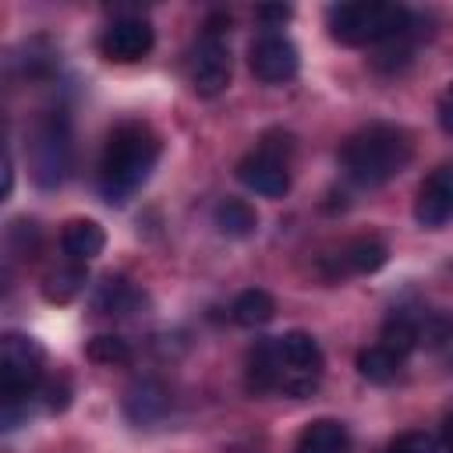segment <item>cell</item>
I'll use <instances>...</instances> for the list:
<instances>
[{
  "label": "cell",
  "instance_id": "603a6c76",
  "mask_svg": "<svg viewBox=\"0 0 453 453\" xmlns=\"http://www.w3.org/2000/svg\"><path fill=\"white\" fill-rule=\"evenodd\" d=\"M85 354H88V361H96V365H127V361H131V347H127V340L117 336V333H99V336H92V340L85 343Z\"/></svg>",
  "mask_w": 453,
  "mask_h": 453
},
{
  "label": "cell",
  "instance_id": "5b68a950",
  "mask_svg": "<svg viewBox=\"0 0 453 453\" xmlns=\"http://www.w3.org/2000/svg\"><path fill=\"white\" fill-rule=\"evenodd\" d=\"M290 152L294 138L283 131H269L258 149L237 163V180L262 198H283L290 191Z\"/></svg>",
  "mask_w": 453,
  "mask_h": 453
},
{
  "label": "cell",
  "instance_id": "8992f818",
  "mask_svg": "<svg viewBox=\"0 0 453 453\" xmlns=\"http://www.w3.org/2000/svg\"><path fill=\"white\" fill-rule=\"evenodd\" d=\"M276 354H280V389L276 393H283L290 400L311 396L319 389L322 368H326L319 340L304 329H290V333L276 336Z\"/></svg>",
  "mask_w": 453,
  "mask_h": 453
},
{
  "label": "cell",
  "instance_id": "8fae6325",
  "mask_svg": "<svg viewBox=\"0 0 453 453\" xmlns=\"http://www.w3.org/2000/svg\"><path fill=\"white\" fill-rule=\"evenodd\" d=\"M414 219L428 230H439L453 219V163H442L425 177L414 198Z\"/></svg>",
  "mask_w": 453,
  "mask_h": 453
},
{
  "label": "cell",
  "instance_id": "7c38bea8",
  "mask_svg": "<svg viewBox=\"0 0 453 453\" xmlns=\"http://www.w3.org/2000/svg\"><path fill=\"white\" fill-rule=\"evenodd\" d=\"M120 411L131 425H156L166 411H170V389L152 379V375H142L134 379L127 389H124V400H120Z\"/></svg>",
  "mask_w": 453,
  "mask_h": 453
},
{
  "label": "cell",
  "instance_id": "83f0119b",
  "mask_svg": "<svg viewBox=\"0 0 453 453\" xmlns=\"http://www.w3.org/2000/svg\"><path fill=\"white\" fill-rule=\"evenodd\" d=\"M262 21H287L290 18V7H258L255 11Z\"/></svg>",
  "mask_w": 453,
  "mask_h": 453
},
{
  "label": "cell",
  "instance_id": "5bb4252c",
  "mask_svg": "<svg viewBox=\"0 0 453 453\" xmlns=\"http://www.w3.org/2000/svg\"><path fill=\"white\" fill-rule=\"evenodd\" d=\"M244 389L251 396H265L280 389V354H276V336L258 340L248 357H244Z\"/></svg>",
  "mask_w": 453,
  "mask_h": 453
},
{
  "label": "cell",
  "instance_id": "4316f807",
  "mask_svg": "<svg viewBox=\"0 0 453 453\" xmlns=\"http://www.w3.org/2000/svg\"><path fill=\"white\" fill-rule=\"evenodd\" d=\"M435 117H439V127H442L446 134H453V85L439 96V110H435Z\"/></svg>",
  "mask_w": 453,
  "mask_h": 453
},
{
  "label": "cell",
  "instance_id": "7402d4cb",
  "mask_svg": "<svg viewBox=\"0 0 453 453\" xmlns=\"http://www.w3.org/2000/svg\"><path fill=\"white\" fill-rule=\"evenodd\" d=\"M138 301H142V294L127 280H113V276H106L99 283V294H96V308L110 311V315H127Z\"/></svg>",
  "mask_w": 453,
  "mask_h": 453
},
{
  "label": "cell",
  "instance_id": "9c48e42d",
  "mask_svg": "<svg viewBox=\"0 0 453 453\" xmlns=\"http://www.w3.org/2000/svg\"><path fill=\"white\" fill-rule=\"evenodd\" d=\"M156 42V32L145 18H134V14H124V18H113L103 35H99V53L113 64H134L142 57H149Z\"/></svg>",
  "mask_w": 453,
  "mask_h": 453
},
{
  "label": "cell",
  "instance_id": "d6986e66",
  "mask_svg": "<svg viewBox=\"0 0 453 453\" xmlns=\"http://www.w3.org/2000/svg\"><path fill=\"white\" fill-rule=\"evenodd\" d=\"M85 280H88L85 265L67 262V265L46 273V280H42V297H46L50 304H71V301L85 290Z\"/></svg>",
  "mask_w": 453,
  "mask_h": 453
},
{
  "label": "cell",
  "instance_id": "2e32d148",
  "mask_svg": "<svg viewBox=\"0 0 453 453\" xmlns=\"http://www.w3.org/2000/svg\"><path fill=\"white\" fill-rule=\"evenodd\" d=\"M347 449H350V435L347 425L336 418H319L304 425L294 442V453H347Z\"/></svg>",
  "mask_w": 453,
  "mask_h": 453
},
{
  "label": "cell",
  "instance_id": "6da1fadb",
  "mask_svg": "<svg viewBox=\"0 0 453 453\" xmlns=\"http://www.w3.org/2000/svg\"><path fill=\"white\" fill-rule=\"evenodd\" d=\"M159 134L145 120H124L110 131L99 156V191L110 205L127 202L159 163Z\"/></svg>",
  "mask_w": 453,
  "mask_h": 453
},
{
  "label": "cell",
  "instance_id": "30bf717a",
  "mask_svg": "<svg viewBox=\"0 0 453 453\" xmlns=\"http://www.w3.org/2000/svg\"><path fill=\"white\" fill-rule=\"evenodd\" d=\"M248 67H251V74L258 81L283 85V81H290L297 74L301 57H297V46L287 35H262L248 50Z\"/></svg>",
  "mask_w": 453,
  "mask_h": 453
},
{
  "label": "cell",
  "instance_id": "cb8c5ba5",
  "mask_svg": "<svg viewBox=\"0 0 453 453\" xmlns=\"http://www.w3.org/2000/svg\"><path fill=\"white\" fill-rule=\"evenodd\" d=\"M39 244H42V234H39V226L32 219H14L7 226V248H11V255L32 262L39 255Z\"/></svg>",
  "mask_w": 453,
  "mask_h": 453
},
{
  "label": "cell",
  "instance_id": "d4e9b609",
  "mask_svg": "<svg viewBox=\"0 0 453 453\" xmlns=\"http://www.w3.org/2000/svg\"><path fill=\"white\" fill-rule=\"evenodd\" d=\"M386 453H439V442L428 435V432H403V435H396L389 446H386Z\"/></svg>",
  "mask_w": 453,
  "mask_h": 453
},
{
  "label": "cell",
  "instance_id": "9a60e30c",
  "mask_svg": "<svg viewBox=\"0 0 453 453\" xmlns=\"http://www.w3.org/2000/svg\"><path fill=\"white\" fill-rule=\"evenodd\" d=\"M60 248L67 255V262H92L96 255H103L106 248V234L96 219H67L64 230H60Z\"/></svg>",
  "mask_w": 453,
  "mask_h": 453
},
{
  "label": "cell",
  "instance_id": "f546056e",
  "mask_svg": "<svg viewBox=\"0 0 453 453\" xmlns=\"http://www.w3.org/2000/svg\"><path fill=\"white\" fill-rule=\"evenodd\" d=\"M442 446H446V453H453V414L442 425Z\"/></svg>",
  "mask_w": 453,
  "mask_h": 453
},
{
  "label": "cell",
  "instance_id": "ac0fdd59",
  "mask_svg": "<svg viewBox=\"0 0 453 453\" xmlns=\"http://www.w3.org/2000/svg\"><path fill=\"white\" fill-rule=\"evenodd\" d=\"M230 315H234L237 326L255 329V326H265V322L276 315V301H273L269 290H262V287H248V290H241V294L234 297Z\"/></svg>",
  "mask_w": 453,
  "mask_h": 453
},
{
  "label": "cell",
  "instance_id": "7a4b0ae2",
  "mask_svg": "<svg viewBox=\"0 0 453 453\" xmlns=\"http://www.w3.org/2000/svg\"><path fill=\"white\" fill-rule=\"evenodd\" d=\"M411 156H414L411 131L400 127V124H382V120L354 131L340 145V166H343L347 180L357 184V188L389 184L396 173L407 170Z\"/></svg>",
  "mask_w": 453,
  "mask_h": 453
},
{
  "label": "cell",
  "instance_id": "277c9868",
  "mask_svg": "<svg viewBox=\"0 0 453 453\" xmlns=\"http://www.w3.org/2000/svg\"><path fill=\"white\" fill-rule=\"evenodd\" d=\"M74 149H71V120L64 110H46L28 142V170L39 188H60L71 173Z\"/></svg>",
  "mask_w": 453,
  "mask_h": 453
},
{
  "label": "cell",
  "instance_id": "484cf974",
  "mask_svg": "<svg viewBox=\"0 0 453 453\" xmlns=\"http://www.w3.org/2000/svg\"><path fill=\"white\" fill-rule=\"evenodd\" d=\"M42 403H46V411H50V414L67 411V403H71V382H67L64 375H60V379L42 382Z\"/></svg>",
  "mask_w": 453,
  "mask_h": 453
},
{
  "label": "cell",
  "instance_id": "e0dca14e",
  "mask_svg": "<svg viewBox=\"0 0 453 453\" xmlns=\"http://www.w3.org/2000/svg\"><path fill=\"white\" fill-rule=\"evenodd\" d=\"M212 223H216V230L223 237H237L241 241V237H251L258 230V212L244 198H223L216 205V212H212Z\"/></svg>",
  "mask_w": 453,
  "mask_h": 453
},
{
  "label": "cell",
  "instance_id": "44dd1931",
  "mask_svg": "<svg viewBox=\"0 0 453 453\" xmlns=\"http://www.w3.org/2000/svg\"><path fill=\"white\" fill-rule=\"evenodd\" d=\"M396 372H400V357H396V354H389L382 343L365 347V350L357 354V375H361V379H368V382H375V386L393 382V379H396Z\"/></svg>",
  "mask_w": 453,
  "mask_h": 453
},
{
  "label": "cell",
  "instance_id": "ba28073f",
  "mask_svg": "<svg viewBox=\"0 0 453 453\" xmlns=\"http://www.w3.org/2000/svg\"><path fill=\"white\" fill-rule=\"evenodd\" d=\"M188 78H191V88L195 96L202 99H212L219 92H226L230 85V50H226V39L223 32H202V39L191 46V57H188Z\"/></svg>",
  "mask_w": 453,
  "mask_h": 453
},
{
  "label": "cell",
  "instance_id": "ffe728a7",
  "mask_svg": "<svg viewBox=\"0 0 453 453\" xmlns=\"http://www.w3.org/2000/svg\"><path fill=\"white\" fill-rule=\"evenodd\" d=\"M379 343L389 350V354H396L400 361L421 343V326L411 319V315H403V311H396V315H389L386 322H382V333H379Z\"/></svg>",
  "mask_w": 453,
  "mask_h": 453
},
{
  "label": "cell",
  "instance_id": "3957f363",
  "mask_svg": "<svg viewBox=\"0 0 453 453\" xmlns=\"http://www.w3.org/2000/svg\"><path fill=\"white\" fill-rule=\"evenodd\" d=\"M329 35L343 46H375V42H396L414 28V18L400 4H336L326 11Z\"/></svg>",
  "mask_w": 453,
  "mask_h": 453
},
{
  "label": "cell",
  "instance_id": "4fadbf2b",
  "mask_svg": "<svg viewBox=\"0 0 453 453\" xmlns=\"http://www.w3.org/2000/svg\"><path fill=\"white\" fill-rule=\"evenodd\" d=\"M333 258H336V269H333L329 280H340V276H347V273H361V276H365V273H375V269L386 265L389 248H386L382 237L361 234V237L347 241V244L340 248V255H333Z\"/></svg>",
  "mask_w": 453,
  "mask_h": 453
},
{
  "label": "cell",
  "instance_id": "52a82bcc",
  "mask_svg": "<svg viewBox=\"0 0 453 453\" xmlns=\"http://www.w3.org/2000/svg\"><path fill=\"white\" fill-rule=\"evenodd\" d=\"M46 350L28 333H4L0 340V389L4 400H28L42 386Z\"/></svg>",
  "mask_w": 453,
  "mask_h": 453
},
{
  "label": "cell",
  "instance_id": "f1b7e54d",
  "mask_svg": "<svg viewBox=\"0 0 453 453\" xmlns=\"http://www.w3.org/2000/svg\"><path fill=\"white\" fill-rule=\"evenodd\" d=\"M11 188H14V159L7 156V163H4V195H11Z\"/></svg>",
  "mask_w": 453,
  "mask_h": 453
}]
</instances>
